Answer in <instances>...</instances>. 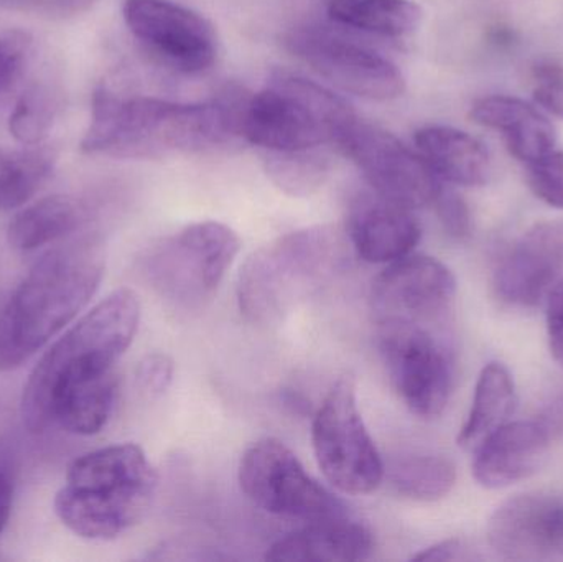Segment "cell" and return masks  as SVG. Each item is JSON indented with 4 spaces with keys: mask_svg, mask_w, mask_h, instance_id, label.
Masks as SVG:
<instances>
[{
    "mask_svg": "<svg viewBox=\"0 0 563 562\" xmlns=\"http://www.w3.org/2000/svg\"><path fill=\"white\" fill-rule=\"evenodd\" d=\"M251 92L228 86L208 102H174L151 96H122L106 85L92 92L91 121L81 152L144 161L200 152L241 137Z\"/></svg>",
    "mask_w": 563,
    "mask_h": 562,
    "instance_id": "obj_1",
    "label": "cell"
},
{
    "mask_svg": "<svg viewBox=\"0 0 563 562\" xmlns=\"http://www.w3.org/2000/svg\"><path fill=\"white\" fill-rule=\"evenodd\" d=\"M106 269L98 233L53 247L23 277L0 312V372L29 362L95 296Z\"/></svg>",
    "mask_w": 563,
    "mask_h": 562,
    "instance_id": "obj_2",
    "label": "cell"
},
{
    "mask_svg": "<svg viewBox=\"0 0 563 562\" xmlns=\"http://www.w3.org/2000/svg\"><path fill=\"white\" fill-rule=\"evenodd\" d=\"M157 484L139 445H109L73 462L56 494L55 511L78 537L112 540L145 517Z\"/></svg>",
    "mask_w": 563,
    "mask_h": 562,
    "instance_id": "obj_3",
    "label": "cell"
},
{
    "mask_svg": "<svg viewBox=\"0 0 563 562\" xmlns=\"http://www.w3.org/2000/svg\"><path fill=\"white\" fill-rule=\"evenodd\" d=\"M346 246L338 228L311 227L254 251L238 277L241 313L257 326L279 322L341 274Z\"/></svg>",
    "mask_w": 563,
    "mask_h": 562,
    "instance_id": "obj_4",
    "label": "cell"
},
{
    "mask_svg": "<svg viewBox=\"0 0 563 562\" xmlns=\"http://www.w3.org/2000/svg\"><path fill=\"white\" fill-rule=\"evenodd\" d=\"M139 322V297L134 290L119 289L69 329L30 373L22 396L26 429L43 432L49 428V405L59 389L111 373L131 346Z\"/></svg>",
    "mask_w": 563,
    "mask_h": 562,
    "instance_id": "obj_5",
    "label": "cell"
},
{
    "mask_svg": "<svg viewBox=\"0 0 563 562\" xmlns=\"http://www.w3.org/2000/svg\"><path fill=\"white\" fill-rule=\"evenodd\" d=\"M356 112L340 96L303 76L277 71L250 95L241 137L267 152L314 151L336 144Z\"/></svg>",
    "mask_w": 563,
    "mask_h": 562,
    "instance_id": "obj_6",
    "label": "cell"
},
{
    "mask_svg": "<svg viewBox=\"0 0 563 562\" xmlns=\"http://www.w3.org/2000/svg\"><path fill=\"white\" fill-rule=\"evenodd\" d=\"M241 240L230 227L201 221L147 251L142 271L155 293L180 309H200L236 260Z\"/></svg>",
    "mask_w": 563,
    "mask_h": 562,
    "instance_id": "obj_7",
    "label": "cell"
},
{
    "mask_svg": "<svg viewBox=\"0 0 563 562\" xmlns=\"http://www.w3.org/2000/svg\"><path fill=\"white\" fill-rule=\"evenodd\" d=\"M314 458L327 481L347 495L373 494L384 481V464L357 409L351 376L334 383L314 416Z\"/></svg>",
    "mask_w": 563,
    "mask_h": 562,
    "instance_id": "obj_8",
    "label": "cell"
},
{
    "mask_svg": "<svg viewBox=\"0 0 563 562\" xmlns=\"http://www.w3.org/2000/svg\"><path fill=\"white\" fill-rule=\"evenodd\" d=\"M240 485L254 505L277 517L305 524L347 517L344 505L307 474L279 439H263L244 452Z\"/></svg>",
    "mask_w": 563,
    "mask_h": 562,
    "instance_id": "obj_9",
    "label": "cell"
},
{
    "mask_svg": "<svg viewBox=\"0 0 563 562\" xmlns=\"http://www.w3.org/2000/svg\"><path fill=\"white\" fill-rule=\"evenodd\" d=\"M379 350L387 375L404 405L423 419L437 418L452 395L449 350L422 323H379Z\"/></svg>",
    "mask_w": 563,
    "mask_h": 562,
    "instance_id": "obj_10",
    "label": "cell"
},
{
    "mask_svg": "<svg viewBox=\"0 0 563 562\" xmlns=\"http://www.w3.org/2000/svg\"><path fill=\"white\" fill-rule=\"evenodd\" d=\"M334 145L363 172L373 191L407 210L433 205L442 188L419 152L369 122H351Z\"/></svg>",
    "mask_w": 563,
    "mask_h": 562,
    "instance_id": "obj_11",
    "label": "cell"
},
{
    "mask_svg": "<svg viewBox=\"0 0 563 562\" xmlns=\"http://www.w3.org/2000/svg\"><path fill=\"white\" fill-rule=\"evenodd\" d=\"M285 46L321 78L343 91L371 101H393L406 91V78L379 53L317 29L285 35Z\"/></svg>",
    "mask_w": 563,
    "mask_h": 562,
    "instance_id": "obj_12",
    "label": "cell"
},
{
    "mask_svg": "<svg viewBox=\"0 0 563 562\" xmlns=\"http://www.w3.org/2000/svg\"><path fill=\"white\" fill-rule=\"evenodd\" d=\"M125 25L161 62L194 75L213 66L218 36L213 23L172 0H125Z\"/></svg>",
    "mask_w": 563,
    "mask_h": 562,
    "instance_id": "obj_13",
    "label": "cell"
},
{
    "mask_svg": "<svg viewBox=\"0 0 563 562\" xmlns=\"http://www.w3.org/2000/svg\"><path fill=\"white\" fill-rule=\"evenodd\" d=\"M452 271L430 256H406L390 263L371 289V309L377 323L427 322L445 316L455 300Z\"/></svg>",
    "mask_w": 563,
    "mask_h": 562,
    "instance_id": "obj_14",
    "label": "cell"
},
{
    "mask_svg": "<svg viewBox=\"0 0 563 562\" xmlns=\"http://www.w3.org/2000/svg\"><path fill=\"white\" fill-rule=\"evenodd\" d=\"M488 541L503 560H563V494L541 491L509 498L489 518Z\"/></svg>",
    "mask_w": 563,
    "mask_h": 562,
    "instance_id": "obj_15",
    "label": "cell"
},
{
    "mask_svg": "<svg viewBox=\"0 0 563 562\" xmlns=\"http://www.w3.org/2000/svg\"><path fill=\"white\" fill-rule=\"evenodd\" d=\"M563 277V218L532 227L495 273V289L509 306L534 307Z\"/></svg>",
    "mask_w": 563,
    "mask_h": 562,
    "instance_id": "obj_16",
    "label": "cell"
},
{
    "mask_svg": "<svg viewBox=\"0 0 563 562\" xmlns=\"http://www.w3.org/2000/svg\"><path fill=\"white\" fill-rule=\"evenodd\" d=\"M554 434L544 418L506 422L475 449L476 482L503 488L531 477L544 464Z\"/></svg>",
    "mask_w": 563,
    "mask_h": 562,
    "instance_id": "obj_17",
    "label": "cell"
},
{
    "mask_svg": "<svg viewBox=\"0 0 563 562\" xmlns=\"http://www.w3.org/2000/svg\"><path fill=\"white\" fill-rule=\"evenodd\" d=\"M346 231L357 256L373 264L394 263L409 256L422 234L412 210L386 200L376 191H363L353 198Z\"/></svg>",
    "mask_w": 563,
    "mask_h": 562,
    "instance_id": "obj_18",
    "label": "cell"
},
{
    "mask_svg": "<svg viewBox=\"0 0 563 562\" xmlns=\"http://www.w3.org/2000/svg\"><path fill=\"white\" fill-rule=\"evenodd\" d=\"M470 118L483 128L501 132L509 152L522 164H534L554 151V124L529 102L512 96H486L473 102Z\"/></svg>",
    "mask_w": 563,
    "mask_h": 562,
    "instance_id": "obj_19",
    "label": "cell"
},
{
    "mask_svg": "<svg viewBox=\"0 0 563 562\" xmlns=\"http://www.w3.org/2000/svg\"><path fill=\"white\" fill-rule=\"evenodd\" d=\"M373 535L347 517L311 521L301 530L280 538L266 560L288 562L363 561L373 553Z\"/></svg>",
    "mask_w": 563,
    "mask_h": 562,
    "instance_id": "obj_20",
    "label": "cell"
},
{
    "mask_svg": "<svg viewBox=\"0 0 563 562\" xmlns=\"http://www.w3.org/2000/svg\"><path fill=\"white\" fill-rule=\"evenodd\" d=\"M416 145L440 180L460 187H479L488 181V151L468 132L452 125H426L416 132Z\"/></svg>",
    "mask_w": 563,
    "mask_h": 562,
    "instance_id": "obj_21",
    "label": "cell"
},
{
    "mask_svg": "<svg viewBox=\"0 0 563 562\" xmlns=\"http://www.w3.org/2000/svg\"><path fill=\"white\" fill-rule=\"evenodd\" d=\"M89 220L91 207L88 201L75 195H52L13 217L7 228V241L13 250L29 253L75 234Z\"/></svg>",
    "mask_w": 563,
    "mask_h": 562,
    "instance_id": "obj_22",
    "label": "cell"
},
{
    "mask_svg": "<svg viewBox=\"0 0 563 562\" xmlns=\"http://www.w3.org/2000/svg\"><path fill=\"white\" fill-rule=\"evenodd\" d=\"M115 389L114 372L65 386L49 405V426L58 425L75 436L98 434L111 419Z\"/></svg>",
    "mask_w": 563,
    "mask_h": 562,
    "instance_id": "obj_23",
    "label": "cell"
},
{
    "mask_svg": "<svg viewBox=\"0 0 563 562\" xmlns=\"http://www.w3.org/2000/svg\"><path fill=\"white\" fill-rule=\"evenodd\" d=\"M516 388L503 363H488L476 383L472 411L459 436L463 449L475 451L489 434L508 422L515 411Z\"/></svg>",
    "mask_w": 563,
    "mask_h": 562,
    "instance_id": "obj_24",
    "label": "cell"
},
{
    "mask_svg": "<svg viewBox=\"0 0 563 562\" xmlns=\"http://www.w3.org/2000/svg\"><path fill=\"white\" fill-rule=\"evenodd\" d=\"M327 12L340 25L389 38L412 35L423 16L413 0H330Z\"/></svg>",
    "mask_w": 563,
    "mask_h": 562,
    "instance_id": "obj_25",
    "label": "cell"
},
{
    "mask_svg": "<svg viewBox=\"0 0 563 562\" xmlns=\"http://www.w3.org/2000/svg\"><path fill=\"white\" fill-rule=\"evenodd\" d=\"M58 162L52 145L0 148V210H13L32 200L49 180Z\"/></svg>",
    "mask_w": 563,
    "mask_h": 562,
    "instance_id": "obj_26",
    "label": "cell"
},
{
    "mask_svg": "<svg viewBox=\"0 0 563 562\" xmlns=\"http://www.w3.org/2000/svg\"><path fill=\"white\" fill-rule=\"evenodd\" d=\"M393 491L416 502H439L455 487L456 469L450 459L439 454H409L394 459L384 467Z\"/></svg>",
    "mask_w": 563,
    "mask_h": 562,
    "instance_id": "obj_27",
    "label": "cell"
},
{
    "mask_svg": "<svg viewBox=\"0 0 563 562\" xmlns=\"http://www.w3.org/2000/svg\"><path fill=\"white\" fill-rule=\"evenodd\" d=\"M63 108V95L49 79L32 82L13 106L9 132L19 144L38 145L48 137Z\"/></svg>",
    "mask_w": 563,
    "mask_h": 562,
    "instance_id": "obj_28",
    "label": "cell"
},
{
    "mask_svg": "<svg viewBox=\"0 0 563 562\" xmlns=\"http://www.w3.org/2000/svg\"><path fill=\"white\" fill-rule=\"evenodd\" d=\"M267 177L290 197H308L323 187L330 174V164L313 151L269 152L264 155Z\"/></svg>",
    "mask_w": 563,
    "mask_h": 562,
    "instance_id": "obj_29",
    "label": "cell"
},
{
    "mask_svg": "<svg viewBox=\"0 0 563 562\" xmlns=\"http://www.w3.org/2000/svg\"><path fill=\"white\" fill-rule=\"evenodd\" d=\"M32 33L20 29L0 32V95L9 91L25 71L33 52Z\"/></svg>",
    "mask_w": 563,
    "mask_h": 562,
    "instance_id": "obj_30",
    "label": "cell"
},
{
    "mask_svg": "<svg viewBox=\"0 0 563 562\" xmlns=\"http://www.w3.org/2000/svg\"><path fill=\"white\" fill-rule=\"evenodd\" d=\"M528 181L539 200L563 210V151L554 148L528 165Z\"/></svg>",
    "mask_w": 563,
    "mask_h": 562,
    "instance_id": "obj_31",
    "label": "cell"
},
{
    "mask_svg": "<svg viewBox=\"0 0 563 562\" xmlns=\"http://www.w3.org/2000/svg\"><path fill=\"white\" fill-rule=\"evenodd\" d=\"M534 99L545 111L563 119V63L542 58L532 66Z\"/></svg>",
    "mask_w": 563,
    "mask_h": 562,
    "instance_id": "obj_32",
    "label": "cell"
},
{
    "mask_svg": "<svg viewBox=\"0 0 563 562\" xmlns=\"http://www.w3.org/2000/svg\"><path fill=\"white\" fill-rule=\"evenodd\" d=\"M440 223L455 240H465L472 233V213L462 195L442 185L433 201Z\"/></svg>",
    "mask_w": 563,
    "mask_h": 562,
    "instance_id": "obj_33",
    "label": "cell"
},
{
    "mask_svg": "<svg viewBox=\"0 0 563 562\" xmlns=\"http://www.w3.org/2000/svg\"><path fill=\"white\" fill-rule=\"evenodd\" d=\"M174 362L165 353H152L145 356L137 366L139 388L145 395L157 398L170 388L174 382Z\"/></svg>",
    "mask_w": 563,
    "mask_h": 562,
    "instance_id": "obj_34",
    "label": "cell"
},
{
    "mask_svg": "<svg viewBox=\"0 0 563 562\" xmlns=\"http://www.w3.org/2000/svg\"><path fill=\"white\" fill-rule=\"evenodd\" d=\"M95 0H0V5L49 19H68L91 9Z\"/></svg>",
    "mask_w": 563,
    "mask_h": 562,
    "instance_id": "obj_35",
    "label": "cell"
},
{
    "mask_svg": "<svg viewBox=\"0 0 563 562\" xmlns=\"http://www.w3.org/2000/svg\"><path fill=\"white\" fill-rule=\"evenodd\" d=\"M548 335L552 356L563 368V277L548 296Z\"/></svg>",
    "mask_w": 563,
    "mask_h": 562,
    "instance_id": "obj_36",
    "label": "cell"
},
{
    "mask_svg": "<svg viewBox=\"0 0 563 562\" xmlns=\"http://www.w3.org/2000/svg\"><path fill=\"white\" fill-rule=\"evenodd\" d=\"M470 548L462 540H446L416 554L413 561H462L472 560Z\"/></svg>",
    "mask_w": 563,
    "mask_h": 562,
    "instance_id": "obj_37",
    "label": "cell"
},
{
    "mask_svg": "<svg viewBox=\"0 0 563 562\" xmlns=\"http://www.w3.org/2000/svg\"><path fill=\"white\" fill-rule=\"evenodd\" d=\"M7 455L0 454V533L9 524L13 505V475Z\"/></svg>",
    "mask_w": 563,
    "mask_h": 562,
    "instance_id": "obj_38",
    "label": "cell"
}]
</instances>
